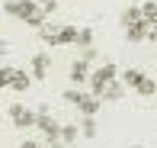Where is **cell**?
Returning a JSON list of instances; mask_svg holds the SVG:
<instances>
[{
	"label": "cell",
	"instance_id": "6da1fadb",
	"mask_svg": "<svg viewBox=\"0 0 157 148\" xmlns=\"http://www.w3.org/2000/svg\"><path fill=\"white\" fill-rule=\"evenodd\" d=\"M3 6H6V13H13L16 19L35 26V29H42V26H45V16H48V13L39 6V0H6Z\"/></svg>",
	"mask_w": 157,
	"mask_h": 148
},
{
	"label": "cell",
	"instance_id": "7a4b0ae2",
	"mask_svg": "<svg viewBox=\"0 0 157 148\" xmlns=\"http://www.w3.org/2000/svg\"><path fill=\"white\" fill-rule=\"evenodd\" d=\"M109 81H116V65H112V61H103V65L96 68L93 74H90V94H96L99 100H103V90H106V84Z\"/></svg>",
	"mask_w": 157,
	"mask_h": 148
},
{
	"label": "cell",
	"instance_id": "3957f363",
	"mask_svg": "<svg viewBox=\"0 0 157 148\" xmlns=\"http://www.w3.org/2000/svg\"><path fill=\"white\" fill-rule=\"evenodd\" d=\"M10 119H13V126H16V129H29V126L39 122V113H32V110L19 106V103H13V106H10Z\"/></svg>",
	"mask_w": 157,
	"mask_h": 148
},
{
	"label": "cell",
	"instance_id": "277c9868",
	"mask_svg": "<svg viewBox=\"0 0 157 148\" xmlns=\"http://www.w3.org/2000/svg\"><path fill=\"white\" fill-rule=\"evenodd\" d=\"M125 32H128V42H144L147 36H151V23H132V26H125Z\"/></svg>",
	"mask_w": 157,
	"mask_h": 148
},
{
	"label": "cell",
	"instance_id": "5b68a950",
	"mask_svg": "<svg viewBox=\"0 0 157 148\" xmlns=\"http://www.w3.org/2000/svg\"><path fill=\"white\" fill-rule=\"evenodd\" d=\"M71 81H74V84H83V81H90L87 58H77V61H71Z\"/></svg>",
	"mask_w": 157,
	"mask_h": 148
},
{
	"label": "cell",
	"instance_id": "8992f818",
	"mask_svg": "<svg viewBox=\"0 0 157 148\" xmlns=\"http://www.w3.org/2000/svg\"><path fill=\"white\" fill-rule=\"evenodd\" d=\"M48 68H52V61H48V55L45 52H39V55H32V77H48Z\"/></svg>",
	"mask_w": 157,
	"mask_h": 148
},
{
	"label": "cell",
	"instance_id": "52a82bcc",
	"mask_svg": "<svg viewBox=\"0 0 157 148\" xmlns=\"http://www.w3.org/2000/svg\"><path fill=\"white\" fill-rule=\"evenodd\" d=\"M141 19H144V13H141V6H125V10H122V26L141 23Z\"/></svg>",
	"mask_w": 157,
	"mask_h": 148
},
{
	"label": "cell",
	"instance_id": "ba28073f",
	"mask_svg": "<svg viewBox=\"0 0 157 148\" xmlns=\"http://www.w3.org/2000/svg\"><path fill=\"white\" fill-rule=\"evenodd\" d=\"M77 36H80V29H74V26H61V29H58V45L77 42Z\"/></svg>",
	"mask_w": 157,
	"mask_h": 148
},
{
	"label": "cell",
	"instance_id": "9c48e42d",
	"mask_svg": "<svg viewBox=\"0 0 157 148\" xmlns=\"http://www.w3.org/2000/svg\"><path fill=\"white\" fill-rule=\"evenodd\" d=\"M122 94H125L122 84H119V81H109V84H106V90H103V100H122Z\"/></svg>",
	"mask_w": 157,
	"mask_h": 148
},
{
	"label": "cell",
	"instance_id": "30bf717a",
	"mask_svg": "<svg viewBox=\"0 0 157 148\" xmlns=\"http://www.w3.org/2000/svg\"><path fill=\"white\" fill-rule=\"evenodd\" d=\"M29 84H32V77H29V74H26V71H16V77H13V87H10V90L23 94V90H29Z\"/></svg>",
	"mask_w": 157,
	"mask_h": 148
},
{
	"label": "cell",
	"instance_id": "8fae6325",
	"mask_svg": "<svg viewBox=\"0 0 157 148\" xmlns=\"http://www.w3.org/2000/svg\"><path fill=\"white\" fill-rule=\"evenodd\" d=\"M80 113H83V116H96V113H99V97H96V94L87 97V100L80 103Z\"/></svg>",
	"mask_w": 157,
	"mask_h": 148
},
{
	"label": "cell",
	"instance_id": "7c38bea8",
	"mask_svg": "<svg viewBox=\"0 0 157 148\" xmlns=\"http://www.w3.org/2000/svg\"><path fill=\"white\" fill-rule=\"evenodd\" d=\"M80 135H83V138H93V135H96V119H93V116H83V119H80Z\"/></svg>",
	"mask_w": 157,
	"mask_h": 148
},
{
	"label": "cell",
	"instance_id": "4fadbf2b",
	"mask_svg": "<svg viewBox=\"0 0 157 148\" xmlns=\"http://www.w3.org/2000/svg\"><path fill=\"white\" fill-rule=\"evenodd\" d=\"M141 13H144V23L157 26V3H154V0H147V3H141Z\"/></svg>",
	"mask_w": 157,
	"mask_h": 148
},
{
	"label": "cell",
	"instance_id": "5bb4252c",
	"mask_svg": "<svg viewBox=\"0 0 157 148\" xmlns=\"http://www.w3.org/2000/svg\"><path fill=\"white\" fill-rule=\"evenodd\" d=\"M135 90H138L141 97H154V94H157V84L151 81V77H144V81H141V84H138Z\"/></svg>",
	"mask_w": 157,
	"mask_h": 148
},
{
	"label": "cell",
	"instance_id": "9a60e30c",
	"mask_svg": "<svg viewBox=\"0 0 157 148\" xmlns=\"http://www.w3.org/2000/svg\"><path fill=\"white\" fill-rule=\"evenodd\" d=\"M80 135V126H61V142H74V138Z\"/></svg>",
	"mask_w": 157,
	"mask_h": 148
},
{
	"label": "cell",
	"instance_id": "2e32d148",
	"mask_svg": "<svg viewBox=\"0 0 157 148\" xmlns=\"http://www.w3.org/2000/svg\"><path fill=\"white\" fill-rule=\"evenodd\" d=\"M13 77H16V68H13V65H3V71H0V84H3V87H13Z\"/></svg>",
	"mask_w": 157,
	"mask_h": 148
},
{
	"label": "cell",
	"instance_id": "e0dca14e",
	"mask_svg": "<svg viewBox=\"0 0 157 148\" xmlns=\"http://www.w3.org/2000/svg\"><path fill=\"white\" fill-rule=\"evenodd\" d=\"M64 100L74 103V106H80V103L87 100V94H83V90H67V94H64Z\"/></svg>",
	"mask_w": 157,
	"mask_h": 148
},
{
	"label": "cell",
	"instance_id": "ac0fdd59",
	"mask_svg": "<svg viewBox=\"0 0 157 148\" xmlns=\"http://www.w3.org/2000/svg\"><path fill=\"white\" fill-rule=\"evenodd\" d=\"M141 81H144V74H141V71H125V84H128V87H138Z\"/></svg>",
	"mask_w": 157,
	"mask_h": 148
},
{
	"label": "cell",
	"instance_id": "d6986e66",
	"mask_svg": "<svg viewBox=\"0 0 157 148\" xmlns=\"http://www.w3.org/2000/svg\"><path fill=\"white\" fill-rule=\"evenodd\" d=\"M90 42H93V32H90V29H80V36H77V45H90Z\"/></svg>",
	"mask_w": 157,
	"mask_h": 148
},
{
	"label": "cell",
	"instance_id": "ffe728a7",
	"mask_svg": "<svg viewBox=\"0 0 157 148\" xmlns=\"http://www.w3.org/2000/svg\"><path fill=\"white\" fill-rule=\"evenodd\" d=\"M39 6L45 13H55V10H58V0H39Z\"/></svg>",
	"mask_w": 157,
	"mask_h": 148
},
{
	"label": "cell",
	"instance_id": "44dd1931",
	"mask_svg": "<svg viewBox=\"0 0 157 148\" xmlns=\"http://www.w3.org/2000/svg\"><path fill=\"white\" fill-rule=\"evenodd\" d=\"M80 58H87V61H93V58H96V48H93V45H83V52H80Z\"/></svg>",
	"mask_w": 157,
	"mask_h": 148
},
{
	"label": "cell",
	"instance_id": "7402d4cb",
	"mask_svg": "<svg viewBox=\"0 0 157 148\" xmlns=\"http://www.w3.org/2000/svg\"><path fill=\"white\" fill-rule=\"evenodd\" d=\"M45 148H67V142H48Z\"/></svg>",
	"mask_w": 157,
	"mask_h": 148
},
{
	"label": "cell",
	"instance_id": "603a6c76",
	"mask_svg": "<svg viewBox=\"0 0 157 148\" xmlns=\"http://www.w3.org/2000/svg\"><path fill=\"white\" fill-rule=\"evenodd\" d=\"M147 39H154V42H157V26H151V36H147Z\"/></svg>",
	"mask_w": 157,
	"mask_h": 148
},
{
	"label": "cell",
	"instance_id": "cb8c5ba5",
	"mask_svg": "<svg viewBox=\"0 0 157 148\" xmlns=\"http://www.w3.org/2000/svg\"><path fill=\"white\" fill-rule=\"evenodd\" d=\"M23 148H39V145H35V142H23Z\"/></svg>",
	"mask_w": 157,
	"mask_h": 148
}]
</instances>
